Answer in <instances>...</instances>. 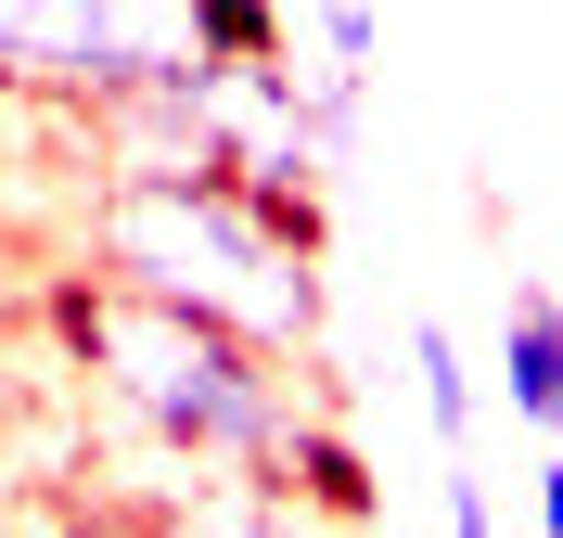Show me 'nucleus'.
I'll list each match as a JSON object with an SVG mask.
<instances>
[{
  "mask_svg": "<svg viewBox=\"0 0 563 538\" xmlns=\"http://www.w3.org/2000/svg\"><path fill=\"white\" fill-rule=\"evenodd\" d=\"M52 333L90 385L115 397V424L179 474H218V487H269L282 449L320 424L308 359L256 347L231 321H192V308H154V295H115L90 270L52 283Z\"/></svg>",
  "mask_w": 563,
  "mask_h": 538,
  "instance_id": "1",
  "label": "nucleus"
},
{
  "mask_svg": "<svg viewBox=\"0 0 563 538\" xmlns=\"http://www.w3.org/2000/svg\"><path fill=\"white\" fill-rule=\"evenodd\" d=\"M65 256L90 283H115V295L231 321V333H256V347H282V359H320V333H333L320 256L295 244V231H269L231 179H77Z\"/></svg>",
  "mask_w": 563,
  "mask_h": 538,
  "instance_id": "2",
  "label": "nucleus"
},
{
  "mask_svg": "<svg viewBox=\"0 0 563 538\" xmlns=\"http://www.w3.org/2000/svg\"><path fill=\"white\" fill-rule=\"evenodd\" d=\"M192 65H218L206 0H0V103L90 116L129 90H167Z\"/></svg>",
  "mask_w": 563,
  "mask_h": 538,
  "instance_id": "3",
  "label": "nucleus"
},
{
  "mask_svg": "<svg viewBox=\"0 0 563 538\" xmlns=\"http://www.w3.org/2000/svg\"><path fill=\"white\" fill-rule=\"evenodd\" d=\"M499 410L563 436V295H538V283L499 308Z\"/></svg>",
  "mask_w": 563,
  "mask_h": 538,
  "instance_id": "4",
  "label": "nucleus"
},
{
  "mask_svg": "<svg viewBox=\"0 0 563 538\" xmlns=\"http://www.w3.org/2000/svg\"><path fill=\"white\" fill-rule=\"evenodd\" d=\"M410 397H422V424H435V449L461 462V436H474V359H461L449 321H410Z\"/></svg>",
  "mask_w": 563,
  "mask_h": 538,
  "instance_id": "5",
  "label": "nucleus"
},
{
  "mask_svg": "<svg viewBox=\"0 0 563 538\" xmlns=\"http://www.w3.org/2000/svg\"><path fill=\"white\" fill-rule=\"evenodd\" d=\"M192 538H346V526H320L308 501H282V487H218L206 513H179Z\"/></svg>",
  "mask_w": 563,
  "mask_h": 538,
  "instance_id": "6",
  "label": "nucleus"
},
{
  "mask_svg": "<svg viewBox=\"0 0 563 538\" xmlns=\"http://www.w3.org/2000/svg\"><path fill=\"white\" fill-rule=\"evenodd\" d=\"M206 52L218 65H282L295 26H282V0H206Z\"/></svg>",
  "mask_w": 563,
  "mask_h": 538,
  "instance_id": "7",
  "label": "nucleus"
},
{
  "mask_svg": "<svg viewBox=\"0 0 563 538\" xmlns=\"http://www.w3.org/2000/svg\"><path fill=\"white\" fill-rule=\"evenodd\" d=\"M320 52H333L320 77H346V90H358V77H372V52H385V39H372V0H320Z\"/></svg>",
  "mask_w": 563,
  "mask_h": 538,
  "instance_id": "8",
  "label": "nucleus"
},
{
  "mask_svg": "<svg viewBox=\"0 0 563 538\" xmlns=\"http://www.w3.org/2000/svg\"><path fill=\"white\" fill-rule=\"evenodd\" d=\"M435 526H449V538H499V526H487V487H474L461 462L435 474Z\"/></svg>",
  "mask_w": 563,
  "mask_h": 538,
  "instance_id": "9",
  "label": "nucleus"
},
{
  "mask_svg": "<svg viewBox=\"0 0 563 538\" xmlns=\"http://www.w3.org/2000/svg\"><path fill=\"white\" fill-rule=\"evenodd\" d=\"M538 538H563V449L538 462Z\"/></svg>",
  "mask_w": 563,
  "mask_h": 538,
  "instance_id": "10",
  "label": "nucleus"
}]
</instances>
